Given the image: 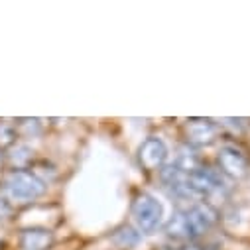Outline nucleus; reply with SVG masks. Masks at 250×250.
I'll list each match as a JSON object with an SVG mask.
<instances>
[{"mask_svg":"<svg viewBox=\"0 0 250 250\" xmlns=\"http://www.w3.org/2000/svg\"><path fill=\"white\" fill-rule=\"evenodd\" d=\"M45 191V183L32 171L14 169L4 179V193L14 203H32Z\"/></svg>","mask_w":250,"mask_h":250,"instance_id":"nucleus-1","label":"nucleus"},{"mask_svg":"<svg viewBox=\"0 0 250 250\" xmlns=\"http://www.w3.org/2000/svg\"><path fill=\"white\" fill-rule=\"evenodd\" d=\"M132 219H134V223H136L140 232L152 234L162 225L164 207H162V203L154 195L140 193V195H136V199L132 203Z\"/></svg>","mask_w":250,"mask_h":250,"instance_id":"nucleus-2","label":"nucleus"},{"mask_svg":"<svg viewBox=\"0 0 250 250\" xmlns=\"http://www.w3.org/2000/svg\"><path fill=\"white\" fill-rule=\"evenodd\" d=\"M187 183H189V189L193 191L195 197H213L225 189L223 177L217 171L207 169V167H201L193 173H187Z\"/></svg>","mask_w":250,"mask_h":250,"instance_id":"nucleus-3","label":"nucleus"},{"mask_svg":"<svg viewBox=\"0 0 250 250\" xmlns=\"http://www.w3.org/2000/svg\"><path fill=\"white\" fill-rule=\"evenodd\" d=\"M217 162H219V169L230 179H244L250 171L248 158L232 146L221 148L219 154H217Z\"/></svg>","mask_w":250,"mask_h":250,"instance_id":"nucleus-4","label":"nucleus"},{"mask_svg":"<svg viewBox=\"0 0 250 250\" xmlns=\"http://www.w3.org/2000/svg\"><path fill=\"white\" fill-rule=\"evenodd\" d=\"M187 217V225H189L191 236H201L205 232H209L217 221H219V213L215 207H211L209 203H195L193 207H189L185 211Z\"/></svg>","mask_w":250,"mask_h":250,"instance_id":"nucleus-5","label":"nucleus"},{"mask_svg":"<svg viewBox=\"0 0 250 250\" xmlns=\"http://www.w3.org/2000/svg\"><path fill=\"white\" fill-rule=\"evenodd\" d=\"M185 138L193 146H209L219 136V126L209 118H191L185 122Z\"/></svg>","mask_w":250,"mask_h":250,"instance_id":"nucleus-6","label":"nucleus"},{"mask_svg":"<svg viewBox=\"0 0 250 250\" xmlns=\"http://www.w3.org/2000/svg\"><path fill=\"white\" fill-rule=\"evenodd\" d=\"M166 158H167V148L166 144L152 136V138H146L140 148H138V162L144 169L148 171H154V169H160L164 164H166Z\"/></svg>","mask_w":250,"mask_h":250,"instance_id":"nucleus-7","label":"nucleus"},{"mask_svg":"<svg viewBox=\"0 0 250 250\" xmlns=\"http://www.w3.org/2000/svg\"><path fill=\"white\" fill-rule=\"evenodd\" d=\"M53 244V232L47 229H26L20 234V246L24 250H49Z\"/></svg>","mask_w":250,"mask_h":250,"instance_id":"nucleus-8","label":"nucleus"},{"mask_svg":"<svg viewBox=\"0 0 250 250\" xmlns=\"http://www.w3.org/2000/svg\"><path fill=\"white\" fill-rule=\"evenodd\" d=\"M166 232H167V236H171L173 240H189V238H193V236H191V230H189V225H187L185 213H175V215L166 223Z\"/></svg>","mask_w":250,"mask_h":250,"instance_id":"nucleus-9","label":"nucleus"},{"mask_svg":"<svg viewBox=\"0 0 250 250\" xmlns=\"http://www.w3.org/2000/svg\"><path fill=\"white\" fill-rule=\"evenodd\" d=\"M177 169H181L183 173H193L197 169H201V160L199 156L193 152V150H187V148H181L179 150V156L173 164Z\"/></svg>","mask_w":250,"mask_h":250,"instance_id":"nucleus-10","label":"nucleus"},{"mask_svg":"<svg viewBox=\"0 0 250 250\" xmlns=\"http://www.w3.org/2000/svg\"><path fill=\"white\" fill-rule=\"evenodd\" d=\"M138 240H140V234L130 227H122L114 232V242L120 248H132L134 244H138Z\"/></svg>","mask_w":250,"mask_h":250,"instance_id":"nucleus-11","label":"nucleus"},{"mask_svg":"<svg viewBox=\"0 0 250 250\" xmlns=\"http://www.w3.org/2000/svg\"><path fill=\"white\" fill-rule=\"evenodd\" d=\"M32 150L28 148V146H16L14 148V152L10 154V160H12V164L18 167V169H22L30 160H32Z\"/></svg>","mask_w":250,"mask_h":250,"instance_id":"nucleus-12","label":"nucleus"},{"mask_svg":"<svg viewBox=\"0 0 250 250\" xmlns=\"http://www.w3.org/2000/svg\"><path fill=\"white\" fill-rule=\"evenodd\" d=\"M42 128V122L38 118H26L20 122V130H24L26 134H38Z\"/></svg>","mask_w":250,"mask_h":250,"instance_id":"nucleus-13","label":"nucleus"},{"mask_svg":"<svg viewBox=\"0 0 250 250\" xmlns=\"http://www.w3.org/2000/svg\"><path fill=\"white\" fill-rule=\"evenodd\" d=\"M14 142V130L4 126V124H0V148H6Z\"/></svg>","mask_w":250,"mask_h":250,"instance_id":"nucleus-14","label":"nucleus"},{"mask_svg":"<svg viewBox=\"0 0 250 250\" xmlns=\"http://www.w3.org/2000/svg\"><path fill=\"white\" fill-rule=\"evenodd\" d=\"M179 250H211V246H197V244H191V246H183Z\"/></svg>","mask_w":250,"mask_h":250,"instance_id":"nucleus-15","label":"nucleus"}]
</instances>
